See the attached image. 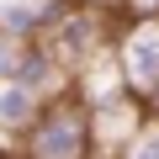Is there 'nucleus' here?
Listing matches in <instances>:
<instances>
[{
  "label": "nucleus",
  "mask_w": 159,
  "mask_h": 159,
  "mask_svg": "<svg viewBox=\"0 0 159 159\" xmlns=\"http://www.w3.org/2000/svg\"><path fill=\"white\" fill-rule=\"evenodd\" d=\"M16 64H21V43L0 37V80H16Z\"/></svg>",
  "instance_id": "obj_5"
},
{
  "label": "nucleus",
  "mask_w": 159,
  "mask_h": 159,
  "mask_svg": "<svg viewBox=\"0 0 159 159\" xmlns=\"http://www.w3.org/2000/svg\"><path fill=\"white\" fill-rule=\"evenodd\" d=\"M111 58H117V74H122L127 96L148 101V96L159 90V16H138V11H127V21L117 27Z\"/></svg>",
  "instance_id": "obj_2"
},
{
  "label": "nucleus",
  "mask_w": 159,
  "mask_h": 159,
  "mask_svg": "<svg viewBox=\"0 0 159 159\" xmlns=\"http://www.w3.org/2000/svg\"><path fill=\"white\" fill-rule=\"evenodd\" d=\"M27 159H96V111L85 96H58L43 101L32 127L21 133Z\"/></svg>",
  "instance_id": "obj_1"
},
{
  "label": "nucleus",
  "mask_w": 159,
  "mask_h": 159,
  "mask_svg": "<svg viewBox=\"0 0 159 159\" xmlns=\"http://www.w3.org/2000/svg\"><path fill=\"white\" fill-rule=\"evenodd\" d=\"M80 6H106V11H127V0H80Z\"/></svg>",
  "instance_id": "obj_7"
},
{
  "label": "nucleus",
  "mask_w": 159,
  "mask_h": 159,
  "mask_svg": "<svg viewBox=\"0 0 159 159\" xmlns=\"http://www.w3.org/2000/svg\"><path fill=\"white\" fill-rule=\"evenodd\" d=\"M43 101H48V96L27 90L21 80H0V127H6V133H27L32 117L43 111Z\"/></svg>",
  "instance_id": "obj_3"
},
{
  "label": "nucleus",
  "mask_w": 159,
  "mask_h": 159,
  "mask_svg": "<svg viewBox=\"0 0 159 159\" xmlns=\"http://www.w3.org/2000/svg\"><path fill=\"white\" fill-rule=\"evenodd\" d=\"M117 159H159V117H143V127L117 148Z\"/></svg>",
  "instance_id": "obj_4"
},
{
  "label": "nucleus",
  "mask_w": 159,
  "mask_h": 159,
  "mask_svg": "<svg viewBox=\"0 0 159 159\" xmlns=\"http://www.w3.org/2000/svg\"><path fill=\"white\" fill-rule=\"evenodd\" d=\"M127 11H138V16H159V0H127Z\"/></svg>",
  "instance_id": "obj_6"
}]
</instances>
